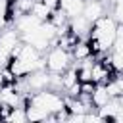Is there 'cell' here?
<instances>
[{
    "mask_svg": "<svg viewBox=\"0 0 123 123\" xmlns=\"http://www.w3.org/2000/svg\"><path fill=\"white\" fill-rule=\"evenodd\" d=\"M21 42V35L15 27H4L0 29V54H6L12 58V50Z\"/></svg>",
    "mask_w": 123,
    "mask_h": 123,
    "instance_id": "3",
    "label": "cell"
},
{
    "mask_svg": "<svg viewBox=\"0 0 123 123\" xmlns=\"http://www.w3.org/2000/svg\"><path fill=\"white\" fill-rule=\"evenodd\" d=\"M44 60H46V69L50 73H63L67 67H71L73 54L62 46H52L48 48V52H44Z\"/></svg>",
    "mask_w": 123,
    "mask_h": 123,
    "instance_id": "2",
    "label": "cell"
},
{
    "mask_svg": "<svg viewBox=\"0 0 123 123\" xmlns=\"http://www.w3.org/2000/svg\"><path fill=\"white\" fill-rule=\"evenodd\" d=\"M12 19V0H0V29L8 27Z\"/></svg>",
    "mask_w": 123,
    "mask_h": 123,
    "instance_id": "9",
    "label": "cell"
},
{
    "mask_svg": "<svg viewBox=\"0 0 123 123\" xmlns=\"http://www.w3.org/2000/svg\"><path fill=\"white\" fill-rule=\"evenodd\" d=\"M71 54H73V60H77V62H83V60L94 56L88 40H77V44H75V48L71 50ZM94 58H96V56H94Z\"/></svg>",
    "mask_w": 123,
    "mask_h": 123,
    "instance_id": "6",
    "label": "cell"
},
{
    "mask_svg": "<svg viewBox=\"0 0 123 123\" xmlns=\"http://www.w3.org/2000/svg\"><path fill=\"white\" fill-rule=\"evenodd\" d=\"M25 110H27V119L29 121H46V119H50V113L44 108H40V106L27 104Z\"/></svg>",
    "mask_w": 123,
    "mask_h": 123,
    "instance_id": "7",
    "label": "cell"
},
{
    "mask_svg": "<svg viewBox=\"0 0 123 123\" xmlns=\"http://www.w3.org/2000/svg\"><path fill=\"white\" fill-rule=\"evenodd\" d=\"M111 50H123V23H117V33H115Z\"/></svg>",
    "mask_w": 123,
    "mask_h": 123,
    "instance_id": "11",
    "label": "cell"
},
{
    "mask_svg": "<svg viewBox=\"0 0 123 123\" xmlns=\"http://www.w3.org/2000/svg\"><path fill=\"white\" fill-rule=\"evenodd\" d=\"M31 13H33V15H37L40 21H48V19H50V15H52V10L44 4V0H35Z\"/></svg>",
    "mask_w": 123,
    "mask_h": 123,
    "instance_id": "8",
    "label": "cell"
},
{
    "mask_svg": "<svg viewBox=\"0 0 123 123\" xmlns=\"http://www.w3.org/2000/svg\"><path fill=\"white\" fill-rule=\"evenodd\" d=\"M6 121H15V123H23V121H29L27 119V110L25 106H17V108H12L10 110V115Z\"/></svg>",
    "mask_w": 123,
    "mask_h": 123,
    "instance_id": "10",
    "label": "cell"
},
{
    "mask_svg": "<svg viewBox=\"0 0 123 123\" xmlns=\"http://www.w3.org/2000/svg\"><path fill=\"white\" fill-rule=\"evenodd\" d=\"M6 85V81H4V73H2V67H0V88Z\"/></svg>",
    "mask_w": 123,
    "mask_h": 123,
    "instance_id": "13",
    "label": "cell"
},
{
    "mask_svg": "<svg viewBox=\"0 0 123 123\" xmlns=\"http://www.w3.org/2000/svg\"><path fill=\"white\" fill-rule=\"evenodd\" d=\"M90 98H92V106H94V110H100L102 106H106V104L111 100V96H110L106 85H96L94 90H92V96H90Z\"/></svg>",
    "mask_w": 123,
    "mask_h": 123,
    "instance_id": "5",
    "label": "cell"
},
{
    "mask_svg": "<svg viewBox=\"0 0 123 123\" xmlns=\"http://www.w3.org/2000/svg\"><path fill=\"white\" fill-rule=\"evenodd\" d=\"M73 2H75V0H60V8H62V10H67Z\"/></svg>",
    "mask_w": 123,
    "mask_h": 123,
    "instance_id": "12",
    "label": "cell"
},
{
    "mask_svg": "<svg viewBox=\"0 0 123 123\" xmlns=\"http://www.w3.org/2000/svg\"><path fill=\"white\" fill-rule=\"evenodd\" d=\"M83 15L90 23H94L96 19H100L102 15H106V0H86Z\"/></svg>",
    "mask_w": 123,
    "mask_h": 123,
    "instance_id": "4",
    "label": "cell"
},
{
    "mask_svg": "<svg viewBox=\"0 0 123 123\" xmlns=\"http://www.w3.org/2000/svg\"><path fill=\"white\" fill-rule=\"evenodd\" d=\"M115 33H117V21L113 15H102L100 19H96L92 23V31L88 37L92 54L100 56V54L110 52L115 40Z\"/></svg>",
    "mask_w": 123,
    "mask_h": 123,
    "instance_id": "1",
    "label": "cell"
}]
</instances>
